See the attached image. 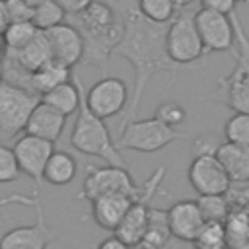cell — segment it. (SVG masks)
Wrapping results in <instances>:
<instances>
[{
    "instance_id": "cell-18",
    "label": "cell",
    "mask_w": 249,
    "mask_h": 249,
    "mask_svg": "<svg viewBox=\"0 0 249 249\" xmlns=\"http://www.w3.org/2000/svg\"><path fill=\"white\" fill-rule=\"evenodd\" d=\"M150 202L146 200H136L130 210L126 212V216L123 218V222L117 226V230L113 231L115 237H119L124 245L128 247H138L144 239V233L148 230V222H150Z\"/></svg>"
},
{
    "instance_id": "cell-45",
    "label": "cell",
    "mask_w": 249,
    "mask_h": 249,
    "mask_svg": "<svg viewBox=\"0 0 249 249\" xmlns=\"http://www.w3.org/2000/svg\"><path fill=\"white\" fill-rule=\"evenodd\" d=\"M4 53V43H2V37H0V54Z\"/></svg>"
},
{
    "instance_id": "cell-43",
    "label": "cell",
    "mask_w": 249,
    "mask_h": 249,
    "mask_svg": "<svg viewBox=\"0 0 249 249\" xmlns=\"http://www.w3.org/2000/svg\"><path fill=\"white\" fill-rule=\"evenodd\" d=\"M195 249H228L226 245L224 247H208V245H198V243H195Z\"/></svg>"
},
{
    "instance_id": "cell-42",
    "label": "cell",
    "mask_w": 249,
    "mask_h": 249,
    "mask_svg": "<svg viewBox=\"0 0 249 249\" xmlns=\"http://www.w3.org/2000/svg\"><path fill=\"white\" fill-rule=\"evenodd\" d=\"M171 2H173V4H175V8L181 12V10H185L187 6H191L195 0H171Z\"/></svg>"
},
{
    "instance_id": "cell-36",
    "label": "cell",
    "mask_w": 249,
    "mask_h": 249,
    "mask_svg": "<svg viewBox=\"0 0 249 249\" xmlns=\"http://www.w3.org/2000/svg\"><path fill=\"white\" fill-rule=\"evenodd\" d=\"M220 144L222 142L218 140L216 134H200V136H195L193 138V154L195 156H216Z\"/></svg>"
},
{
    "instance_id": "cell-13",
    "label": "cell",
    "mask_w": 249,
    "mask_h": 249,
    "mask_svg": "<svg viewBox=\"0 0 249 249\" xmlns=\"http://www.w3.org/2000/svg\"><path fill=\"white\" fill-rule=\"evenodd\" d=\"M12 148L18 158L21 173L27 175L29 179H33L35 183H41L47 161L54 152V142H49L39 136H31V134L23 132L21 136H18V140Z\"/></svg>"
},
{
    "instance_id": "cell-4",
    "label": "cell",
    "mask_w": 249,
    "mask_h": 249,
    "mask_svg": "<svg viewBox=\"0 0 249 249\" xmlns=\"http://www.w3.org/2000/svg\"><path fill=\"white\" fill-rule=\"evenodd\" d=\"M74 80L80 88L82 103H80V109L76 113V121H74L72 132H70V146L80 154L101 158L107 165H117V167L128 169V165H126L124 158L121 156V150L117 148L105 121L95 117L89 111V107L86 103V89H84V86L76 74H74Z\"/></svg>"
},
{
    "instance_id": "cell-12",
    "label": "cell",
    "mask_w": 249,
    "mask_h": 249,
    "mask_svg": "<svg viewBox=\"0 0 249 249\" xmlns=\"http://www.w3.org/2000/svg\"><path fill=\"white\" fill-rule=\"evenodd\" d=\"M187 177L198 196L224 195L231 183L230 175L216 156H195L189 163Z\"/></svg>"
},
{
    "instance_id": "cell-39",
    "label": "cell",
    "mask_w": 249,
    "mask_h": 249,
    "mask_svg": "<svg viewBox=\"0 0 249 249\" xmlns=\"http://www.w3.org/2000/svg\"><path fill=\"white\" fill-rule=\"evenodd\" d=\"M56 4H60L64 8L66 14H72V16H78L82 14L89 4H93L95 0H54Z\"/></svg>"
},
{
    "instance_id": "cell-32",
    "label": "cell",
    "mask_w": 249,
    "mask_h": 249,
    "mask_svg": "<svg viewBox=\"0 0 249 249\" xmlns=\"http://www.w3.org/2000/svg\"><path fill=\"white\" fill-rule=\"evenodd\" d=\"M19 175L21 169L14 154V148L0 142V183H14L16 179H19Z\"/></svg>"
},
{
    "instance_id": "cell-46",
    "label": "cell",
    "mask_w": 249,
    "mask_h": 249,
    "mask_svg": "<svg viewBox=\"0 0 249 249\" xmlns=\"http://www.w3.org/2000/svg\"><path fill=\"white\" fill-rule=\"evenodd\" d=\"M2 60H4V53L0 54V66H2Z\"/></svg>"
},
{
    "instance_id": "cell-29",
    "label": "cell",
    "mask_w": 249,
    "mask_h": 249,
    "mask_svg": "<svg viewBox=\"0 0 249 249\" xmlns=\"http://www.w3.org/2000/svg\"><path fill=\"white\" fill-rule=\"evenodd\" d=\"M198 210L204 222H224L230 214V206L224 195H204L196 198Z\"/></svg>"
},
{
    "instance_id": "cell-10",
    "label": "cell",
    "mask_w": 249,
    "mask_h": 249,
    "mask_svg": "<svg viewBox=\"0 0 249 249\" xmlns=\"http://www.w3.org/2000/svg\"><path fill=\"white\" fill-rule=\"evenodd\" d=\"M37 220L29 226H18L0 235V249H47L60 233L47 224L41 204L35 206Z\"/></svg>"
},
{
    "instance_id": "cell-27",
    "label": "cell",
    "mask_w": 249,
    "mask_h": 249,
    "mask_svg": "<svg viewBox=\"0 0 249 249\" xmlns=\"http://www.w3.org/2000/svg\"><path fill=\"white\" fill-rule=\"evenodd\" d=\"M39 33V29L33 25V21H21V23H10L8 29L2 33V43H4V51H21L23 47H27L33 37Z\"/></svg>"
},
{
    "instance_id": "cell-6",
    "label": "cell",
    "mask_w": 249,
    "mask_h": 249,
    "mask_svg": "<svg viewBox=\"0 0 249 249\" xmlns=\"http://www.w3.org/2000/svg\"><path fill=\"white\" fill-rule=\"evenodd\" d=\"M39 101L41 95L33 91L0 82V140L25 132L27 121Z\"/></svg>"
},
{
    "instance_id": "cell-41",
    "label": "cell",
    "mask_w": 249,
    "mask_h": 249,
    "mask_svg": "<svg viewBox=\"0 0 249 249\" xmlns=\"http://www.w3.org/2000/svg\"><path fill=\"white\" fill-rule=\"evenodd\" d=\"M8 25H10V18H8V10H6V0H0V37L8 29Z\"/></svg>"
},
{
    "instance_id": "cell-44",
    "label": "cell",
    "mask_w": 249,
    "mask_h": 249,
    "mask_svg": "<svg viewBox=\"0 0 249 249\" xmlns=\"http://www.w3.org/2000/svg\"><path fill=\"white\" fill-rule=\"evenodd\" d=\"M23 2H25V4H29V6H33V8H35V6H37V4H39V2H43V0H23Z\"/></svg>"
},
{
    "instance_id": "cell-40",
    "label": "cell",
    "mask_w": 249,
    "mask_h": 249,
    "mask_svg": "<svg viewBox=\"0 0 249 249\" xmlns=\"http://www.w3.org/2000/svg\"><path fill=\"white\" fill-rule=\"evenodd\" d=\"M95 249H130L128 245H124L119 237H115V235H111V237H107V239H103Z\"/></svg>"
},
{
    "instance_id": "cell-21",
    "label": "cell",
    "mask_w": 249,
    "mask_h": 249,
    "mask_svg": "<svg viewBox=\"0 0 249 249\" xmlns=\"http://www.w3.org/2000/svg\"><path fill=\"white\" fill-rule=\"evenodd\" d=\"M72 68H68L66 64L58 62V60H49L45 66H41L39 70H35L31 74V88L37 95H45L47 91L66 84L72 80Z\"/></svg>"
},
{
    "instance_id": "cell-33",
    "label": "cell",
    "mask_w": 249,
    "mask_h": 249,
    "mask_svg": "<svg viewBox=\"0 0 249 249\" xmlns=\"http://www.w3.org/2000/svg\"><path fill=\"white\" fill-rule=\"evenodd\" d=\"M195 243L208 245V247H224L226 245V228H224V222H204Z\"/></svg>"
},
{
    "instance_id": "cell-19",
    "label": "cell",
    "mask_w": 249,
    "mask_h": 249,
    "mask_svg": "<svg viewBox=\"0 0 249 249\" xmlns=\"http://www.w3.org/2000/svg\"><path fill=\"white\" fill-rule=\"evenodd\" d=\"M216 158L220 160L231 181H249V146L222 142Z\"/></svg>"
},
{
    "instance_id": "cell-5",
    "label": "cell",
    "mask_w": 249,
    "mask_h": 249,
    "mask_svg": "<svg viewBox=\"0 0 249 249\" xmlns=\"http://www.w3.org/2000/svg\"><path fill=\"white\" fill-rule=\"evenodd\" d=\"M193 134L181 132L179 128L167 126L156 117L144 119V121H132L126 124L121 132L119 138L115 140L119 150H132L140 154H154L163 150L165 146L173 144L175 140H193Z\"/></svg>"
},
{
    "instance_id": "cell-38",
    "label": "cell",
    "mask_w": 249,
    "mask_h": 249,
    "mask_svg": "<svg viewBox=\"0 0 249 249\" xmlns=\"http://www.w3.org/2000/svg\"><path fill=\"white\" fill-rule=\"evenodd\" d=\"M6 204H25V206L35 208V206L39 204V196H37V195L27 196V195L12 193V195H6V196H0V208H2V206H6Z\"/></svg>"
},
{
    "instance_id": "cell-31",
    "label": "cell",
    "mask_w": 249,
    "mask_h": 249,
    "mask_svg": "<svg viewBox=\"0 0 249 249\" xmlns=\"http://www.w3.org/2000/svg\"><path fill=\"white\" fill-rule=\"evenodd\" d=\"M224 196L230 206V212H249V181H231Z\"/></svg>"
},
{
    "instance_id": "cell-23",
    "label": "cell",
    "mask_w": 249,
    "mask_h": 249,
    "mask_svg": "<svg viewBox=\"0 0 249 249\" xmlns=\"http://www.w3.org/2000/svg\"><path fill=\"white\" fill-rule=\"evenodd\" d=\"M8 53H12L18 58V62L25 70H29L31 74L35 70H39L41 66H45L49 60H53V51H51V45H49V39H47L45 31H39L33 37V41L27 47H23L21 51H18V53L8 51Z\"/></svg>"
},
{
    "instance_id": "cell-2",
    "label": "cell",
    "mask_w": 249,
    "mask_h": 249,
    "mask_svg": "<svg viewBox=\"0 0 249 249\" xmlns=\"http://www.w3.org/2000/svg\"><path fill=\"white\" fill-rule=\"evenodd\" d=\"M74 25L84 39L82 66L97 68L103 76H109V60L124 31L119 10L107 0H95L82 14L74 16Z\"/></svg>"
},
{
    "instance_id": "cell-17",
    "label": "cell",
    "mask_w": 249,
    "mask_h": 249,
    "mask_svg": "<svg viewBox=\"0 0 249 249\" xmlns=\"http://www.w3.org/2000/svg\"><path fill=\"white\" fill-rule=\"evenodd\" d=\"M66 119L62 113H58L56 109H53L51 105L39 101V105L33 109L27 126H25V134L31 136H39L43 140L49 142H56L66 126Z\"/></svg>"
},
{
    "instance_id": "cell-28",
    "label": "cell",
    "mask_w": 249,
    "mask_h": 249,
    "mask_svg": "<svg viewBox=\"0 0 249 249\" xmlns=\"http://www.w3.org/2000/svg\"><path fill=\"white\" fill-rule=\"evenodd\" d=\"M136 8L146 19L161 25H167L177 16V8L171 0H136Z\"/></svg>"
},
{
    "instance_id": "cell-7",
    "label": "cell",
    "mask_w": 249,
    "mask_h": 249,
    "mask_svg": "<svg viewBox=\"0 0 249 249\" xmlns=\"http://www.w3.org/2000/svg\"><path fill=\"white\" fill-rule=\"evenodd\" d=\"M165 49L169 58L179 66L195 64L196 60L202 58L206 51L198 35V29L195 25V14L181 10L169 21L165 35Z\"/></svg>"
},
{
    "instance_id": "cell-15",
    "label": "cell",
    "mask_w": 249,
    "mask_h": 249,
    "mask_svg": "<svg viewBox=\"0 0 249 249\" xmlns=\"http://www.w3.org/2000/svg\"><path fill=\"white\" fill-rule=\"evenodd\" d=\"M167 222H169V230L173 237L187 241V243H195L204 224L196 198H181L173 202L167 208Z\"/></svg>"
},
{
    "instance_id": "cell-24",
    "label": "cell",
    "mask_w": 249,
    "mask_h": 249,
    "mask_svg": "<svg viewBox=\"0 0 249 249\" xmlns=\"http://www.w3.org/2000/svg\"><path fill=\"white\" fill-rule=\"evenodd\" d=\"M171 230L167 222V210L161 208H150V222L148 230L144 233L142 243L136 249H163L171 239Z\"/></svg>"
},
{
    "instance_id": "cell-9",
    "label": "cell",
    "mask_w": 249,
    "mask_h": 249,
    "mask_svg": "<svg viewBox=\"0 0 249 249\" xmlns=\"http://www.w3.org/2000/svg\"><path fill=\"white\" fill-rule=\"evenodd\" d=\"M128 101V86L117 76H103L86 91V103L89 111L103 121L119 115L121 111H126Z\"/></svg>"
},
{
    "instance_id": "cell-35",
    "label": "cell",
    "mask_w": 249,
    "mask_h": 249,
    "mask_svg": "<svg viewBox=\"0 0 249 249\" xmlns=\"http://www.w3.org/2000/svg\"><path fill=\"white\" fill-rule=\"evenodd\" d=\"M6 10H8L10 23L33 21V6L25 4L23 0H6Z\"/></svg>"
},
{
    "instance_id": "cell-37",
    "label": "cell",
    "mask_w": 249,
    "mask_h": 249,
    "mask_svg": "<svg viewBox=\"0 0 249 249\" xmlns=\"http://www.w3.org/2000/svg\"><path fill=\"white\" fill-rule=\"evenodd\" d=\"M235 4L237 0H200L202 10H210V12L224 14V16H231L235 12Z\"/></svg>"
},
{
    "instance_id": "cell-25",
    "label": "cell",
    "mask_w": 249,
    "mask_h": 249,
    "mask_svg": "<svg viewBox=\"0 0 249 249\" xmlns=\"http://www.w3.org/2000/svg\"><path fill=\"white\" fill-rule=\"evenodd\" d=\"M228 249H249V212L231 210L224 220Z\"/></svg>"
},
{
    "instance_id": "cell-11",
    "label": "cell",
    "mask_w": 249,
    "mask_h": 249,
    "mask_svg": "<svg viewBox=\"0 0 249 249\" xmlns=\"http://www.w3.org/2000/svg\"><path fill=\"white\" fill-rule=\"evenodd\" d=\"M195 25L198 29V35L202 39L206 53L233 51L235 33H233V23L230 16L200 8L198 12H195Z\"/></svg>"
},
{
    "instance_id": "cell-1",
    "label": "cell",
    "mask_w": 249,
    "mask_h": 249,
    "mask_svg": "<svg viewBox=\"0 0 249 249\" xmlns=\"http://www.w3.org/2000/svg\"><path fill=\"white\" fill-rule=\"evenodd\" d=\"M107 2H111L119 10L124 23L123 39L113 51V54L124 58L134 70V88L130 93L128 107L119 124V132H121L126 124L136 121L138 107L142 103V97L150 80L160 72H169L177 76L181 66L175 64L167 54V49H165L167 25L146 19L138 12L132 0H107Z\"/></svg>"
},
{
    "instance_id": "cell-26",
    "label": "cell",
    "mask_w": 249,
    "mask_h": 249,
    "mask_svg": "<svg viewBox=\"0 0 249 249\" xmlns=\"http://www.w3.org/2000/svg\"><path fill=\"white\" fill-rule=\"evenodd\" d=\"M66 12L54 0H43L33 8V25L39 31H49L60 23H64Z\"/></svg>"
},
{
    "instance_id": "cell-14",
    "label": "cell",
    "mask_w": 249,
    "mask_h": 249,
    "mask_svg": "<svg viewBox=\"0 0 249 249\" xmlns=\"http://www.w3.org/2000/svg\"><path fill=\"white\" fill-rule=\"evenodd\" d=\"M51 51H53V58L66 64L68 68H74L76 64H82L84 58V39L82 33L78 31V27L74 23H60L49 31H45Z\"/></svg>"
},
{
    "instance_id": "cell-22",
    "label": "cell",
    "mask_w": 249,
    "mask_h": 249,
    "mask_svg": "<svg viewBox=\"0 0 249 249\" xmlns=\"http://www.w3.org/2000/svg\"><path fill=\"white\" fill-rule=\"evenodd\" d=\"M41 101L51 105L53 109H56L64 117H70L72 113H78L80 103H82V95H80V88L74 80V74H72L70 82L47 91L45 95H41Z\"/></svg>"
},
{
    "instance_id": "cell-8",
    "label": "cell",
    "mask_w": 249,
    "mask_h": 249,
    "mask_svg": "<svg viewBox=\"0 0 249 249\" xmlns=\"http://www.w3.org/2000/svg\"><path fill=\"white\" fill-rule=\"evenodd\" d=\"M111 193H124L130 195L134 200L142 198V187H138L126 167H117V165H88V173L82 183L80 198H86L88 202L111 195Z\"/></svg>"
},
{
    "instance_id": "cell-20",
    "label": "cell",
    "mask_w": 249,
    "mask_h": 249,
    "mask_svg": "<svg viewBox=\"0 0 249 249\" xmlns=\"http://www.w3.org/2000/svg\"><path fill=\"white\" fill-rule=\"evenodd\" d=\"M78 175V161L66 150H54L43 171V181L53 187H64Z\"/></svg>"
},
{
    "instance_id": "cell-34",
    "label": "cell",
    "mask_w": 249,
    "mask_h": 249,
    "mask_svg": "<svg viewBox=\"0 0 249 249\" xmlns=\"http://www.w3.org/2000/svg\"><path fill=\"white\" fill-rule=\"evenodd\" d=\"M154 117H156L158 121H161L163 124L177 128V126L187 119V111H185V107L179 105L177 101H163V103H160V105L156 107Z\"/></svg>"
},
{
    "instance_id": "cell-48",
    "label": "cell",
    "mask_w": 249,
    "mask_h": 249,
    "mask_svg": "<svg viewBox=\"0 0 249 249\" xmlns=\"http://www.w3.org/2000/svg\"><path fill=\"white\" fill-rule=\"evenodd\" d=\"M0 82H2V72H0Z\"/></svg>"
},
{
    "instance_id": "cell-3",
    "label": "cell",
    "mask_w": 249,
    "mask_h": 249,
    "mask_svg": "<svg viewBox=\"0 0 249 249\" xmlns=\"http://www.w3.org/2000/svg\"><path fill=\"white\" fill-rule=\"evenodd\" d=\"M230 18L233 23L235 45H237V49L231 51L235 58V66L228 76L216 80L212 91H208L198 99L226 105L228 109H233V113H249V37L237 14L233 12Z\"/></svg>"
},
{
    "instance_id": "cell-30",
    "label": "cell",
    "mask_w": 249,
    "mask_h": 249,
    "mask_svg": "<svg viewBox=\"0 0 249 249\" xmlns=\"http://www.w3.org/2000/svg\"><path fill=\"white\" fill-rule=\"evenodd\" d=\"M226 142L249 146V113H233L224 123Z\"/></svg>"
},
{
    "instance_id": "cell-47",
    "label": "cell",
    "mask_w": 249,
    "mask_h": 249,
    "mask_svg": "<svg viewBox=\"0 0 249 249\" xmlns=\"http://www.w3.org/2000/svg\"><path fill=\"white\" fill-rule=\"evenodd\" d=\"M237 2H243V4H245V2H249V0H237Z\"/></svg>"
},
{
    "instance_id": "cell-16",
    "label": "cell",
    "mask_w": 249,
    "mask_h": 249,
    "mask_svg": "<svg viewBox=\"0 0 249 249\" xmlns=\"http://www.w3.org/2000/svg\"><path fill=\"white\" fill-rule=\"evenodd\" d=\"M136 200L130 195L124 193H111V195H103L95 200H91V218L93 222L109 231H115L117 226L123 222V218L126 216V212L130 210V206Z\"/></svg>"
}]
</instances>
